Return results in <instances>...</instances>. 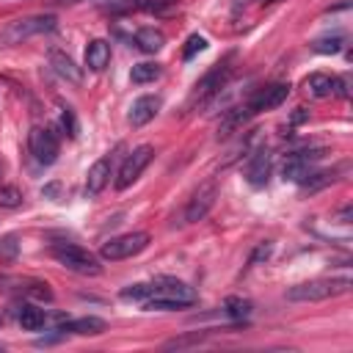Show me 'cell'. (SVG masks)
Here are the masks:
<instances>
[{"label": "cell", "mask_w": 353, "mask_h": 353, "mask_svg": "<svg viewBox=\"0 0 353 353\" xmlns=\"http://www.w3.org/2000/svg\"><path fill=\"white\" fill-rule=\"evenodd\" d=\"M350 290V279L342 276V279H314V281H303V284H295L287 290V301H298V303H306V301H325V298H334V295H342Z\"/></svg>", "instance_id": "2"}, {"label": "cell", "mask_w": 353, "mask_h": 353, "mask_svg": "<svg viewBox=\"0 0 353 353\" xmlns=\"http://www.w3.org/2000/svg\"><path fill=\"white\" fill-rule=\"evenodd\" d=\"M176 6H179V0H138L135 3V8H141L146 14H154V17H168V14L176 11Z\"/></svg>", "instance_id": "21"}, {"label": "cell", "mask_w": 353, "mask_h": 353, "mask_svg": "<svg viewBox=\"0 0 353 353\" xmlns=\"http://www.w3.org/2000/svg\"><path fill=\"white\" fill-rule=\"evenodd\" d=\"M270 254H273V243H268V240H265V243H259V245L254 248V254H251V259H248V262H251V265H259V262H262V259H268Z\"/></svg>", "instance_id": "29"}, {"label": "cell", "mask_w": 353, "mask_h": 353, "mask_svg": "<svg viewBox=\"0 0 353 353\" xmlns=\"http://www.w3.org/2000/svg\"><path fill=\"white\" fill-rule=\"evenodd\" d=\"M226 314H229L232 320H245V317H251V301H245V298H229V301H226Z\"/></svg>", "instance_id": "24"}, {"label": "cell", "mask_w": 353, "mask_h": 353, "mask_svg": "<svg viewBox=\"0 0 353 353\" xmlns=\"http://www.w3.org/2000/svg\"><path fill=\"white\" fill-rule=\"evenodd\" d=\"M303 85H306V94H309V97H314V99H325V97L336 94V77L323 74V72L309 74Z\"/></svg>", "instance_id": "16"}, {"label": "cell", "mask_w": 353, "mask_h": 353, "mask_svg": "<svg viewBox=\"0 0 353 353\" xmlns=\"http://www.w3.org/2000/svg\"><path fill=\"white\" fill-rule=\"evenodd\" d=\"M58 190H61V185H58V182H52V185H47L41 193H44V196H58Z\"/></svg>", "instance_id": "32"}, {"label": "cell", "mask_w": 353, "mask_h": 353, "mask_svg": "<svg viewBox=\"0 0 353 353\" xmlns=\"http://www.w3.org/2000/svg\"><path fill=\"white\" fill-rule=\"evenodd\" d=\"M215 196H218V188H215L212 179L204 182V185H199V190L190 196V201H188V207H185V221H188V223L201 221V218L210 212V207L215 204Z\"/></svg>", "instance_id": "9"}, {"label": "cell", "mask_w": 353, "mask_h": 353, "mask_svg": "<svg viewBox=\"0 0 353 353\" xmlns=\"http://www.w3.org/2000/svg\"><path fill=\"white\" fill-rule=\"evenodd\" d=\"M199 301L196 290L188 287L185 281L176 279H160L154 281V292L143 301V309L154 312V309H182V306H193Z\"/></svg>", "instance_id": "1"}, {"label": "cell", "mask_w": 353, "mask_h": 353, "mask_svg": "<svg viewBox=\"0 0 353 353\" xmlns=\"http://www.w3.org/2000/svg\"><path fill=\"white\" fill-rule=\"evenodd\" d=\"M152 292H154V284H132V287L121 290V298L124 301H146Z\"/></svg>", "instance_id": "27"}, {"label": "cell", "mask_w": 353, "mask_h": 353, "mask_svg": "<svg viewBox=\"0 0 353 353\" xmlns=\"http://www.w3.org/2000/svg\"><path fill=\"white\" fill-rule=\"evenodd\" d=\"M17 317H19V325H22L25 331H39V328H44V323H47L44 309H39V306H33V303H22Z\"/></svg>", "instance_id": "20"}, {"label": "cell", "mask_w": 353, "mask_h": 353, "mask_svg": "<svg viewBox=\"0 0 353 353\" xmlns=\"http://www.w3.org/2000/svg\"><path fill=\"white\" fill-rule=\"evenodd\" d=\"M287 97H290V83H273V85L259 88V91L245 102V108H248V110H251V116H254V113H262V110H273V108H279Z\"/></svg>", "instance_id": "8"}, {"label": "cell", "mask_w": 353, "mask_h": 353, "mask_svg": "<svg viewBox=\"0 0 353 353\" xmlns=\"http://www.w3.org/2000/svg\"><path fill=\"white\" fill-rule=\"evenodd\" d=\"M110 61V44L105 39H94L88 47H85V66L91 72H102Z\"/></svg>", "instance_id": "17"}, {"label": "cell", "mask_w": 353, "mask_h": 353, "mask_svg": "<svg viewBox=\"0 0 353 353\" xmlns=\"http://www.w3.org/2000/svg\"><path fill=\"white\" fill-rule=\"evenodd\" d=\"M201 50H207V39H204V36H199V33H190V36H188V41H185L182 58H185V61H190V58H196V52H201Z\"/></svg>", "instance_id": "26"}, {"label": "cell", "mask_w": 353, "mask_h": 353, "mask_svg": "<svg viewBox=\"0 0 353 353\" xmlns=\"http://www.w3.org/2000/svg\"><path fill=\"white\" fill-rule=\"evenodd\" d=\"M317 157H323V152H292V154H287V160H284V165H281L284 179L301 182V179L309 174V168H312V163H314Z\"/></svg>", "instance_id": "11"}, {"label": "cell", "mask_w": 353, "mask_h": 353, "mask_svg": "<svg viewBox=\"0 0 353 353\" xmlns=\"http://www.w3.org/2000/svg\"><path fill=\"white\" fill-rule=\"evenodd\" d=\"M165 44V33L163 30H157V28H138L135 30V47L141 50V52H157L160 47Z\"/></svg>", "instance_id": "18"}, {"label": "cell", "mask_w": 353, "mask_h": 353, "mask_svg": "<svg viewBox=\"0 0 353 353\" xmlns=\"http://www.w3.org/2000/svg\"><path fill=\"white\" fill-rule=\"evenodd\" d=\"M19 204H22V190H19L17 185H3V188H0V207L14 210V207H19Z\"/></svg>", "instance_id": "25"}, {"label": "cell", "mask_w": 353, "mask_h": 353, "mask_svg": "<svg viewBox=\"0 0 353 353\" xmlns=\"http://www.w3.org/2000/svg\"><path fill=\"white\" fill-rule=\"evenodd\" d=\"M160 108H163V99H160L157 94H146V97H138V99L132 102L127 119H130L132 127H143V124H149V121L160 113Z\"/></svg>", "instance_id": "12"}, {"label": "cell", "mask_w": 353, "mask_h": 353, "mask_svg": "<svg viewBox=\"0 0 353 353\" xmlns=\"http://www.w3.org/2000/svg\"><path fill=\"white\" fill-rule=\"evenodd\" d=\"M55 17L52 14H36V17H19L14 22H8L3 30H0V47H11V44H19L36 33H47L55 28Z\"/></svg>", "instance_id": "3"}, {"label": "cell", "mask_w": 353, "mask_h": 353, "mask_svg": "<svg viewBox=\"0 0 353 353\" xmlns=\"http://www.w3.org/2000/svg\"><path fill=\"white\" fill-rule=\"evenodd\" d=\"M163 74V69L157 66V63H149V61H143V63H135L132 66V72H130V77H132V83H154L157 77Z\"/></svg>", "instance_id": "22"}, {"label": "cell", "mask_w": 353, "mask_h": 353, "mask_svg": "<svg viewBox=\"0 0 353 353\" xmlns=\"http://www.w3.org/2000/svg\"><path fill=\"white\" fill-rule=\"evenodd\" d=\"M105 328H108L105 320L102 317H94V314L77 317V320H63L61 323V331H74V334H102Z\"/></svg>", "instance_id": "19"}, {"label": "cell", "mask_w": 353, "mask_h": 353, "mask_svg": "<svg viewBox=\"0 0 353 353\" xmlns=\"http://www.w3.org/2000/svg\"><path fill=\"white\" fill-rule=\"evenodd\" d=\"M229 74H232V66L223 61V63H215L199 83H196V94H193V99H210L212 94H218L223 85H226V80H229Z\"/></svg>", "instance_id": "10"}, {"label": "cell", "mask_w": 353, "mask_h": 353, "mask_svg": "<svg viewBox=\"0 0 353 353\" xmlns=\"http://www.w3.org/2000/svg\"><path fill=\"white\" fill-rule=\"evenodd\" d=\"M61 3H83V0H61Z\"/></svg>", "instance_id": "33"}, {"label": "cell", "mask_w": 353, "mask_h": 353, "mask_svg": "<svg viewBox=\"0 0 353 353\" xmlns=\"http://www.w3.org/2000/svg\"><path fill=\"white\" fill-rule=\"evenodd\" d=\"M110 182V157H99L85 176V193L88 196H99L105 190V185Z\"/></svg>", "instance_id": "15"}, {"label": "cell", "mask_w": 353, "mask_h": 353, "mask_svg": "<svg viewBox=\"0 0 353 353\" xmlns=\"http://www.w3.org/2000/svg\"><path fill=\"white\" fill-rule=\"evenodd\" d=\"M50 66H52V72H55L58 77H63L66 83L80 85L83 72H80V66H77V63H74L63 50H50Z\"/></svg>", "instance_id": "14"}, {"label": "cell", "mask_w": 353, "mask_h": 353, "mask_svg": "<svg viewBox=\"0 0 353 353\" xmlns=\"http://www.w3.org/2000/svg\"><path fill=\"white\" fill-rule=\"evenodd\" d=\"M270 168H273V160L265 149H256L245 165V179L251 188H265L268 179H270Z\"/></svg>", "instance_id": "13"}, {"label": "cell", "mask_w": 353, "mask_h": 353, "mask_svg": "<svg viewBox=\"0 0 353 353\" xmlns=\"http://www.w3.org/2000/svg\"><path fill=\"white\" fill-rule=\"evenodd\" d=\"M152 154H154V149L149 146V143H141V146H135L127 157H124V163H121V168H119V176H116V188L119 190H124V188H130L138 176H141V171L149 165V160H152Z\"/></svg>", "instance_id": "6"}, {"label": "cell", "mask_w": 353, "mask_h": 353, "mask_svg": "<svg viewBox=\"0 0 353 353\" xmlns=\"http://www.w3.org/2000/svg\"><path fill=\"white\" fill-rule=\"evenodd\" d=\"M345 44V36L342 33H331V36H320L312 41V50L314 52H323V55H331V52H339Z\"/></svg>", "instance_id": "23"}, {"label": "cell", "mask_w": 353, "mask_h": 353, "mask_svg": "<svg viewBox=\"0 0 353 353\" xmlns=\"http://www.w3.org/2000/svg\"><path fill=\"white\" fill-rule=\"evenodd\" d=\"M61 127L66 130L69 138H77V119H74V110L69 105L61 108Z\"/></svg>", "instance_id": "28"}, {"label": "cell", "mask_w": 353, "mask_h": 353, "mask_svg": "<svg viewBox=\"0 0 353 353\" xmlns=\"http://www.w3.org/2000/svg\"><path fill=\"white\" fill-rule=\"evenodd\" d=\"M14 254H17V237L8 234V237L0 243V256H3V259H14Z\"/></svg>", "instance_id": "30"}, {"label": "cell", "mask_w": 353, "mask_h": 353, "mask_svg": "<svg viewBox=\"0 0 353 353\" xmlns=\"http://www.w3.org/2000/svg\"><path fill=\"white\" fill-rule=\"evenodd\" d=\"M28 292H30V295H36V298H44V301H50V298H52V292L47 290V284H33Z\"/></svg>", "instance_id": "31"}, {"label": "cell", "mask_w": 353, "mask_h": 353, "mask_svg": "<svg viewBox=\"0 0 353 353\" xmlns=\"http://www.w3.org/2000/svg\"><path fill=\"white\" fill-rule=\"evenodd\" d=\"M52 256H55L58 265H63L66 270L80 273V276H97L102 270L99 259L88 248H80L74 243H58V245H52Z\"/></svg>", "instance_id": "4"}, {"label": "cell", "mask_w": 353, "mask_h": 353, "mask_svg": "<svg viewBox=\"0 0 353 353\" xmlns=\"http://www.w3.org/2000/svg\"><path fill=\"white\" fill-rule=\"evenodd\" d=\"M28 146H30V154L41 165H52L58 160V138H55V132L50 127H30Z\"/></svg>", "instance_id": "7"}, {"label": "cell", "mask_w": 353, "mask_h": 353, "mask_svg": "<svg viewBox=\"0 0 353 353\" xmlns=\"http://www.w3.org/2000/svg\"><path fill=\"white\" fill-rule=\"evenodd\" d=\"M146 245H149L146 232H127V234H119V237H110L108 243H102L99 256L110 259V262H119V259H130V256L141 254Z\"/></svg>", "instance_id": "5"}]
</instances>
